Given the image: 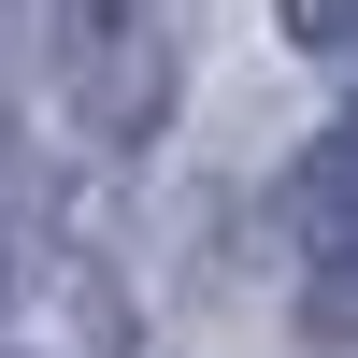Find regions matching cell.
I'll use <instances>...</instances> for the list:
<instances>
[{"instance_id": "cell-1", "label": "cell", "mask_w": 358, "mask_h": 358, "mask_svg": "<svg viewBox=\"0 0 358 358\" xmlns=\"http://www.w3.org/2000/svg\"><path fill=\"white\" fill-rule=\"evenodd\" d=\"M187 29L201 0H29V57L86 143H158L172 86H187Z\"/></svg>"}, {"instance_id": "cell-2", "label": "cell", "mask_w": 358, "mask_h": 358, "mask_svg": "<svg viewBox=\"0 0 358 358\" xmlns=\"http://www.w3.org/2000/svg\"><path fill=\"white\" fill-rule=\"evenodd\" d=\"M287 229H301V330L315 344H358V115L301 158Z\"/></svg>"}, {"instance_id": "cell-3", "label": "cell", "mask_w": 358, "mask_h": 358, "mask_svg": "<svg viewBox=\"0 0 358 358\" xmlns=\"http://www.w3.org/2000/svg\"><path fill=\"white\" fill-rule=\"evenodd\" d=\"M287 43H301V57H330V72L358 86V0H287Z\"/></svg>"}]
</instances>
